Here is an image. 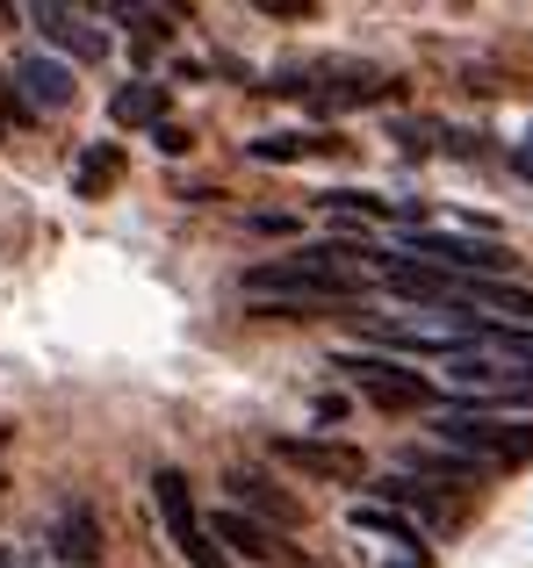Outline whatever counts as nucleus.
Segmentation results:
<instances>
[{
  "label": "nucleus",
  "mask_w": 533,
  "mask_h": 568,
  "mask_svg": "<svg viewBox=\"0 0 533 568\" xmlns=\"http://www.w3.org/2000/svg\"><path fill=\"white\" fill-rule=\"evenodd\" d=\"M239 288L253 295V303H266L274 317H303V310H339V303H353V295L368 288V274L339 266L324 245H303V252H281V260L245 266Z\"/></svg>",
  "instance_id": "obj_1"
},
{
  "label": "nucleus",
  "mask_w": 533,
  "mask_h": 568,
  "mask_svg": "<svg viewBox=\"0 0 533 568\" xmlns=\"http://www.w3.org/2000/svg\"><path fill=\"white\" fill-rule=\"evenodd\" d=\"M433 432H440V446H454L476 468H526L533 460V425L497 417V410H447Z\"/></svg>",
  "instance_id": "obj_2"
},
{
  "label": "nucleus",
  "mask_w": 533,
  "mask_h": 568,
  "mask_svg": "<svg viewBox=\"0 0 533 568\" xmlns=\"http://www.w3.org/2000/svg\"><path fill=\"white\" fill-rule=\"evenodd\" d=\"M396 260L433 266V274H454V281H505L520 266L497 237H462V231H411Z\"/></svg>",
  "instance_id": "obj_3"
},
{
  "label": "nucleus",
  "mask_w": 533,
  "mask_h": 568,
  "mask_svg": "<svg viewBox=\"0 0 533 568\" xmlns=\"http://www.w3.org/2000/svg\"><path fill=\"white\" fill-rule=\"evenodd\" d=\"M152 504H159V518H167V540L181 547V561L188 568H224L231 555L210 540V518L195 511V497H188V475L181 468H159L152 475Z\"/></svg>",
  "instance_id": "obj_4"
},
{
  "label": "nucleus",
  "mask_w": 533,
  "mask_h": 568,
  "mask_svg": "<svg viewBox=\"0 0 533 568\" xmlns=\"http://www.w3.org/2000/svg\"><path fill=\"white\" fill-rule=\"evenodd\" d=\"M339 375L361 388L375 410H433L440 403V388L425 382L419 367H396V361H382V353H339Z\"/></svg>",
  "instance_id": "obj_5"
},
{
  "label": "nucleus",
  "mask_w": 533,
  "mask_h": 568,
  "mask_svg": "<svg viewBox=\"0 0 533 568\" xmlns=\"http://www.w3.org/2000/svg\"><path fill=\"white\" fill-rule=\"evenodd\" d=\"M274 460L318 475V483H368L361 446H339V439H303V432H281V439H274Z\"/></svg>",
  "instance_id": "obj_6"
},
{
  "label": "nucleus",
  "mask_w": 533,
  "mask_h": 568,
  "mask_svg": "<svg viewBox=\"0 0 533 568\" xmlns=\"http://www.w3.org/2000/svg\"><path fill=\"white\" fill-rule=\"evenodd\" d=\"M289 94H303L310 109H361V101H375V94H390V80H382L375 65H324L318 80H281Z\"/></svg>",
  "instance_id": "obj_7"
},
{
  "label": "nucleus",
  "mask_w": 533,
  "mask_h": 568,
  "mask_svg": "<svg viewBox=\"0 0 533 568\" xmlns=\"http://www.w3.org/2000/svg\"><path fill=\"white\" fill-rule=\"evenodd\" d=\"M224 483H231V511L260 518V526H274V532H289L295 518H303V504H295V497H289L281 483H266L260 468H231Z\"/></svg>",
  "instance_id": "obj_8"
},
{
  "label": "nucleus",
  "mask_w": 533,
  "mask_h": 568,
  "mask_svg": "<svg viewBox=\"0 0 533 568\" xmlns=\"http://www.w3.org/2000/svg\"><path fill=\"white\" fill-rule=\"evenodd\" d=\"M210 540H224L231 555H245V561H260V568H289V561H295V547L281 540L274 526L245 518V511H217V518H210Z\"/></svg>",
  "instance_id": "obj_9"
},
{
  "label": "nucleus",
  "mask_w": 533,
  "mask_h": 568,
  "mask_svg": "<svg viewBox=\"0 0 533 568\" xmlns=\"http://www.w3.org/2000/svg\"><path fill=\"white\" fill-rule=\"evenodd\" d=\"M51 555L66 568H94L101 561V518L94 504H66V511L51 518Z\"/></svg>",
  "instance_id": "obj_10"
},
{
  "label": "nucleus",
  "mask_w": 533,
  "mask_h": 568,
  "mask_svg": "<svg viewBox=\"0 0 533 568\" xmlns=\"http://www.w3.org/2000/svg\"><path fill=\"white\" fill-rule=\"evenodd\" d=\"M14 94L29 101V109H43V115H58V109H72V94H80V80H72L58 58H22L14 65Z\"/></svg>",
  "instance_id": "obj_11"
},
{
  "label": "nucleus",
  "mask_w": 533,
  "mask_h": 568,
  "mask_svg": "<svg viewBox=\"0 0 533 568\" xmlns=\"http://www.w3.org/2000/svg\"><path fill=\"white\" fill-rule=\"evenodd\" d=\"M29 22H37L43 37L58 43V51L87 58V65H94V58L109 51V37H101V29H87V22H80V14H72V8H29Z\"/></svg>",
  "instance_id": "obj_12"
},
{
  "label": "nucleus",
  "mask_w": 533,
  "mask_h": 568,
  "mask_svg": "<svg viewBox=\"0 0 533 568\" xmlns=\"http://www.w3.org/2000/svg\"><path fill=\"white\" fill-rule=\"evenodd\" d=\"M390 504H396V511H419L425 532H447L454 526V504L433 497L425 483H411V475H390V483H382V511H390Z\"/></svg>",
  "instance_id": "obj_13"
},
{
  "label": "nucleus",
  "mask_w": 533,
  "mask_h": 568,
  "mask_svg": "<svg viewBox=\"0 0 533 568\" xmlns=\"http://www.w3.org/2000/svg\"><path fill=\"white\" fill-rule=\"evenodd\" d=\"M109 115H115L123 130H159V123H167V94H159L152 80H130V87H115Z\"/></svg>",
  "instance_id": "obj_14"
},
{
  "label": "nucleus",
  "mask_w": 533,
  "mask_h": 568,
  "mask_svg": "<svg viewBox=\"0 0 533 568\" xmlns=\"http://www.w3.org/2000/svg\"><path fill=\"white\" fill-rule=\"evenodd\" d=\"M404 475H419V483H425V475H433V483H476V460H462V454H454V446H404Z\"/></svg>",
  "instance_id": "obj_15"
},
{
  "label": "nucleus",
  "mask_w": 533,
  "mask_h": 568,
  "mask_svg": "<svg viewBox=\"0 0 533 568\" xmlns=\"http://www.w3.org/2000/svg\"><path fill=\"white\" fill-rule=\"evenodd\" d=\"M353 532H382V540H396V547H419V526L382 511V504H353Z\"/></svg>",
  "instance_id": "obj_16"
},
{
  "label": "nucleus",
  "mask_w": 533,
  "mask_h": 568,
  "mask_svg": "<svg viewBox=\"0 0 533 568\" xmlns=\"http://www.w3.org/2000/svg\"><path fill=\"white\" fill-rule=\"evenodd\" d=\"M115 166H123V159H115L109 144H94V152H80V166H72V194H87V202H94V194L115 181Z\"/></svg>",
  "instance_id": "obj_17"
},
{
  "label": "nucleus",
  "mask_w": 533,
  "mask_h": 568,
  "mask_svg": "<svg viewBox=\"0 0 533 568\" xmlns=\"http://www.w3.org/2000/svg\"><path fill=\"white\" fill-rule=\"evenodd\" d=\"M245 152L266 159V166H289V159H318V152H332V138H253Z\"/></svg>",
  "instance_id": "obj_18"
},
{
  "label": "nucleus",
  "mask_w": 533,
  "mask_h": 568,
  "mask_svg": "<svg viewBox=\"0 0 533 568\" xmlns=\"http://www.w3.org/2000/svg\"><path fill=\"white\" fill-rule=\"evenodd\" d=\"M324 209H339V216H390V202L382 194H353V187H332V194H318Z\"/></svg>",
  "instance_id": "obj_19"
},
{
  "label": "nucleus",
  "mask_w": 533,
  "mask_h": 568,
  "mask_svg": "<svg viewBox=\"0 0 533 568\" xmlns=\"http://www.w3.org/2000/svg\"><path fill=\"white\" fill-rule=\"evenodd\" d=\"M152 138H159V152H173V159H181V152H188V144H195V138H188V130H181V123H159V130H152Z\"/></svg>",
  "instance_id": "obj_20"
},
{
  "label": "nucleus",
  "mask_w": 533,
  "mask_h": 568,
  "mask_svg": "<svg viewBox=\"0 0 533 568\" xmlns=\"http://www.w3.org/2000/svg\"><path fill=\"white\" fill-rule=\"evenodd\" d=\"M0 115H22V109H14V101H8V80H0Z\"/></svg>",
  "instance_id": "obj_21"
},
{
  "label": "nucleus",
  "mask_w": 533,
  "mask_h": 568,
  "mask_svg": "<svg viewBox=\"0 0 533 568\" xmlns=\"http://www.w3.org/2000/svg\"><path fill=\"white\" fill-rule=\"evenodd\" d=\"M520 159H526V173H533V144H526V152H520Z\"/></svg>",
  "instance_id": "obj_22"
},
{
  "label": "nucleus",
  "mask_w": 533,
  "mask_h": 568,
  "mask_svg": "<svg viewBox=\"0 0 533 568\" xmlns=\"http://www.w3.org/2000/svg\"><path fill=\"white\" fill-rule=\"evenodd\" d=\"M0 568H8V555H0Z\"/></svg>",
  "instance_id": "obj_23"
}]
</instances>
